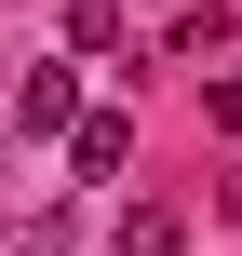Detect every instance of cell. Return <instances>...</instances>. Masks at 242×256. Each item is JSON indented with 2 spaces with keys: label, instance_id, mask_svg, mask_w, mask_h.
<instances>
[{
  "label": "cell",
  "instance_id": "cell-2",
  "mask_svg": "<svg viewBox=\"0 0 242 256\" xmlns=\"http://www.w3.org/2000/svg\"><path fill=\"white\" fill-rule=\"evenodd\" d=\"M108 256H189V230H175V202H121V230H108Z\"/></svg>",
  "mask_w": 242,
  "mask_h": 256
},
{
  "label": "cell",
  "instance_id": "cell-3",
  "mask_svg": "<svg viewBox=\"0 0 242 256\" xmlns=\"http://www.w3.org/2000/svg\"><path fill=\"white\" fill-rule=\"evenodd\" d=\"M13 122H40V135H67V122H81V81H67V68H27V94H13Z\"/></svg>",
  "mask_w": 242,
  "mask_h": 256
},
{
  "label": "cell",
  "instance_id": "cell-4",
  "mask_svg": "<svg viewBox=\"0 0 242 256\" xmlns=\"http://www.w3.org/2000/svg\"><path fill=\"white\" fill-rule=\"evenodd\" d=\"M67 54H121V0H67Z\"/></svg>",
  "mask_w": 242,
  "mask_h": 256
},
{
  "label": "cell",
  "instance_id": "cell-5",
  "mask_svg": "<svg viewBox=\"0 0 242 256\" xmlns=\"http://www.w3.org/2000/svg\"><path fill=\"white\" fill-rule=\"evenodd\" d=\"M0 256H81V230H67V216H13V230H0Z\"/></svg>",
  "mask_w": 242,
  "mask_h": 256
},
{
  "label": "cell",
  "instance_id": "cell-1",
  "mask_svg": "<svg viewBox=\"0 0 242 256\" xmlns=\"http://www.w3.org/2000/svg\"><path fill=\"white\" fill-rule=\"evenodd\" d=\"M121 162H135V122L121 108H81L67 122V176H121Z\"/></svg>",
  "mask_w": 242,
  "mask_h": 256
}]
</instances>
